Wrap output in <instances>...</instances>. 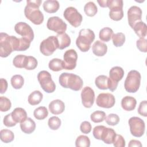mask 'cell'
Segmentation results:
<instances>
[{"instance_id":"obj_47","label":"cell","mask_w":147,"mask_h":147,"mask_svg":"<svg viewBox=\"0 0 147 147\" xmlns=\"http://www.w3.org/2000/svg\"><path fill=\"white\" fill-rule=\"evenodd\" d=\"M91 125L88 121H83L80 126V131L84 134H88L91 131Z\"/></svg>"},{"instance_id":"obj_46","label":"cell","mask_w":147,"mask_h":147,"mask_svg":"<svg viewBox=\"0 0 147 147\" xmlns=\"http://www.w3.org/2000/svg\"><path fill=\"white\" fill-rule=\"evenodd\" d=\"M3 122L4 125L6 127H13L16 126L17 123L13 119L11 113L8 114L4 117Z\"/></svg>"},{"instance_id":"obj_40","label":"cell","mask_w":147,"mask_h":147,"mask_svg":"<svg viewBox=\"0 0 147 147\" xmlns=\"http://www.w3.org/2000/svg\"><path fill=\"white\" fill-rule=\"evenodd\" d=\"M11 107V103L9 99L5 96L0 97V110L2 112L7 111Z\"/></svg>"},{"instance_id":"obj_21","label":"cell","mask_w":147,"mask_h":147,"mask_svg":"<svg viewBox=\"0 0 147 147\" xmlns=\"http://www.w3.org/2000/svg\"><path fill=\"white\" fill-rule=\"evenodd\" d=\"M137 100L136 99L130 96H124L121 100V106L124 110L132 111L136 106Z\"/></svg>"},{"instance_id":"obj_44","label":"cell","mask_w":147,"mask_h":147,"mask_svg":"<svg viewBox=\"0 0 147 147\" xmlns=\"http://www.w3.org/2000/svg\"><path fill=\"white\" fill-rule=\"evenodd\" d=\"M137 48L142 52L146 53L147 52V40L144 38H140L136 42Z\"/></svg>"},{"instance_id":"obj_17","label":"cell","mask_w":147,"mask_h":147,"mask_svg":"<svg viewBox=\"0 0 147 147\" xmlns=\"http://www.w3.org/2000/svg\"><path fill=\"white\" fill-rule=\"evenodd\" d=\"M124 75V70L119 66L113 67L109 71V78L114 82L118 83Z\"/></svg>"},{"instance_id":"obj_27","label":"cell","mask_w":147,"mask_h":147,"mask_svg":"<svg viewBox=\"0 0 147 147\" xmlns=\"http://www.w3.org/2000/svg\"><path fill=\"white\" fill-rule=\"evenodd\" d=\"M95 84L100 90H107L109 87V77L103 75H99L96 78Z\"/></svg>"},{"instance_id":"obj_6","label":"cell","mask_w":147,"mask_h":147,"mask_svg":"<svg viewBox=\"0 0 147 147\" xmlns=\"http://www.w3.org/2000/svg\"><path fill=\"white\" fill-rule=\"evenodd\" d=\"M58 48L59 45L56 37L51 36L41 41L40 45V51L42 55L48 56L52 55Z\"/></svg>"},{"instance_id":"obj_33","label":"cell","mask_w":147,"mask_h":147,"mask_svg":"<svg viewBox=\"0 0 147 147\" xmlns=\"http://www.w3.org/2000/svg\"><path fill=\"white\" fill-rule=\"evenodd\" d=\"M33 115L37 119L42 120L48 115V111L45 106H40L34 110Z\"/></svg>"},{"instance_id":"obj_48","label":"cell","mask_w":147,"mask_h":147,"mask_svg":"<svg viewBox=\"0 0 147 147\" xmlns=\"http://www.w3.org/2000/svg\"><path fill=\"white\" fill-rule=\"evenodd\" d=\"M105 126L103 125H99L95 126L92 131V134L95 138L100 140L102 133L103 132Z\"/></svg>"},{"instance_id":"obj_49","label":"cell","mask_w":147,"mask_h":147,"mask_svg":"<svg viewBox=\"0 0 147 147\" xmlns=\"http://www.w3.org/2000/svg\"><path fill=\"white\" fill-rule=\"evenodd\" d=\"M146 106L147 102L146 100H144L140 102L139 107L138 108V113L140 115L146 117L147 116L146 114Z\"/></svg>"},{"instance_id":"obj_3","label":"cell","mask_w":147,"mask_h":147,"mask_svg":"<svg viewBox=\"0 0 147 147\" xmlns=\"http://www.w3.org/2000/svg\"><path fill=\"white\" fill-rule=\"evenodd\" d=\"M95 37V33L92 30L82 29L79 31V36L76 40V46L82 52H87L91 48V44Z\"/></svg>"},{"instance_id":"obj_29","label":"cell","mask_w":147,"mask_h":147,"mask_svg":"<svg viewBox=\"0 0 147 147\" xmlns=\"http://www.w3.org/2000/svg\"><path fill=\"white\" fill-rule=\"evenodd\" d=\"M63 61L60 59L53 58L50 60L48 64V67L50 69L53 71L57 72L63 69Z\"/></svg>"},{"instance_id":"obj_7","label":"cell","mask_w":147,"mask_h":147,"mask_svg":"<svg viewBox=\"0 0 147 147\" xmlns=\"http://www.w3.org/2000/svg\"><path fill=\"white\" fill-rule=\"evenodd\" d=\"M128 122L132 136L136 137H141L144 135L145 125L144 121L141 118L137 117H133L129 119Z\"/></svg>"},{"instance_id":"obj_14","label":"cell","mask_w":147,"mask_h":147,"mask_svg":"<svg viewBox=\"0 0 147 147\" xmlns=\"http://www.w3.org/2000/svg\"><path fill=\"white\" fill-rule=\"evenodd\" d=\"M81 98L82 104L85 107H91L95 100L94 91L88 86L84 87L81 92Z\"/></svg>"},{"instance_id":"obj_24","label":"cell","mask_w":147,"mask_h":147,"mask_svg":"<svg viewBox=\"0 0 147 147\" xmlns=\"http://www.w3.org/2000/svg\"><path fill=\"white\" fill-rule=\"evenodd\" d=\"M56 37L57 39V42L59 45L58 49L62 50L67 48L68 46L70 45L71 38L66 33L57 34L56 36Z\"/></svg>"},{"instance_id":"obj_31","label":"cell","mask_w":147,"mask_h":147,"mask_svg":"<svg viewBox=\"0 0 147 147\" xmlns=\"http://www.w3.org/2000/svg\"><path fill=\"white\" fill-rule=\"evenodd\" d=\"M84 11L87 16L93 17L96 14L98 11V8L96 5L93 2L90 1L86 3L84 5Z\"/></svg>"},{"instance_id":"obj_26","label":"cell","mask_w":147,"mask_h":147,"mask_svg":"<svg viewBox=\"0 0 147 147\" xmlns=\"http://www.w3.org/2000/svg\"><path fill=\"white\" fill-rule=\"evenodd\" d=\"M43 98V94L38 90H36L32 92L28 96V103L32 105H37L39 104Z\"/></svg>"},{"instance_id":"obj_42","label":"cell","mask_w":147,"mask_h":147,"mask_svg":"<svg viewBox=\"0 0 147 147\" xmlns=\"http://www.w3.org/2000/svg\"><path fill=\"white\" fill-rule=\"evenodd\" d=\"M109 17L114 21H118L121 20L123 17V9L113 10L109 11Z\"/></svg>"},{"instance_id":"obj_32","label":"cell","mask_w":147,"mask_h":147,"mask_svg":"<svg viewBox=\"0 0 147 147\" xmlns=\"http://www.w3.org/2000/svg\"><path fill=\"white\" fill-rule=\"evenodd\" d=\"M11 84L14 89H20L24 85V79L21 75H13L10 80Z\"/></svg>"},{"instance_id":"obj_41","label":"cell","mask_w":147,"mask_h":147,"mask_svg":"<svg viewBox=\"0 0 147 147\" xmlns=\"http://www.w3.org/2000/svg\"><path fill=\"white\" fill-rule=\"evenodd\" d=\"M123 6L122 0H107V7L110 10L123 9Z\"/></svg>"},{"instance_id":"obj_9","label":"cell","mask_w":147,"mask_h":147,"mask_svg":"<svg viewBox=\"0 0 147 147\" xmlns=\"http://www.w3.org/2000/svg\"><path fill=\"white\" fill-rule=\"evenodd\" d=\"M14 51L11 36L6 33H0V56L1 57H6Z\"/></svg>"},{"instance_id":"obj_18","label":"cell","mask_w":147,"mask_h":147,"mask_svg":"<svg viewBox=\"0 0 147 147\" xmlns=\"http://www.w3.org/2000/svg\"><path fill=\"white\" fill-rule=\"evenodd\" d=\"M115 136L116 133L113 129L105 126L102 133L100 140L103 141L105 144H113Z\"/></svg>"},{"instance_id":"obj_30","label":"cell","mask_w":147,"mask_h":147,"mask_svg":"<svg viewBox=\"0 0 147 147\" xmlns=\"http://www.w3.org/2000/svg\"><path fill=\"white\" fill-rule=\"evenodd\" d=\"M0 138L5 143H9L14 140V135L12 131L9 129H2L0 131Z\"/></svg>"},{"instance_id":"obj_19","label":"cell","mask_w":147,"mask_h":147,"mask_svg":"<svg viewBox=\"0 0 147 147\" xmlns=\"http://www.w3.org/2000/svg\"><path fill=\"white\" fill-rule=\"evenodd\" d=\"M20 128L22 131L26 134L33 133L36 129V123L30 118H26L20 123Z\"/></svg>"},{"instance_id":"obj_16","label":"cell","mask_w":147,"mask_h":147,"mask_svg":"<svg viewBox=\"0 0 147 147\" xmlns=\"http://www.w3.org/2000/svg\"><path fill=\"white\" fill-rule=\"evenodd\" d=\"M48 107L52 114L57 115L63 113L65 109V104L60 99H55L50 102Z\"/></svg>"},{"instance_id":"obj_4","label":"cell","mask_w":147,"mask_h":147,"mask_svg":"<svg viewBox=\"0 0 147 147\" xmlns=\"http://www.w3.org/2000/svg\"><path fill=\"white\" fill-rule=\"evenodd\" d=\"M141 79V74L138 71L131 70L129 71L124 83L125 90L130 93L137 92L140 86Z\"/></svg>"},{"instance_id":"obj_1","label":"cell","mask_w":147,"mask_h":147,"mask_svg":"<svg viewBox=\"0 0 147 147\" xmlns=\"http://www.w3.org/2000/svg\"><path fill=\"white\" fill-rule=\"evenodd\" d=\"M41 2V0H27L24 9L25 17L35 25H40L44 21V15L39 9Z\"/></svg>"},{"instance_id":"obj_13","label":"cell","mask_w":147,"mask_h":147,"mask_svg":"<svg viewBox=\"0 0 147 147\" xmlns=\"http://www.w3.org/2000/svg\"><path fill=\"white\" fill-rule=\"evenodd\" d=\"M115 103V97L110 93H100L98 95L96 100L97 106L106 109L113 107Z\"/></svg>"},{"instance_id":"obj_12","label":"cell","mask_w":147,"mask_h":147,"mask_svg":"<svg viewBox=\"0 0 147 147\" xmlns=\"http://www.w3.org/2000/svg\"><path fill=\"white\" fill-rule=\"evenodd\" d=\"M15 32L22 37L29 40L31 42L34 39V33L32 28L28 24L24 22H19L14 26Z\"/></svg>"},{"instance_id":"obj_20","label":"cell","mask_w":147,"mask_h":147,"mask_svg":"<svg viewBox=\"0 0 147 147\" xmlns=\"http://www.w3.org/2000/svg\"><path fill=\"white\" fill-rule=\"evenodd\" d=\"M93 53L97 56H104L107 51V46L99 40H96L92 46Z\"/></svg>"},{"instance_id":"obj_43","label":"cell","mask_w":147,"mask_h":147,"mask_svg":"<svg viewBox=\"0 0 147 147\" xmlns=\"http://www.w3.org/2000/svg\"><path fill=\"white\" fill-rule=\"evenodd\" d=\"M105 120L106 121L107 124H108L109 125L115 126L119 123V117L117 114L111 113L109 114L107 117H106Z\"/></svg>"},{"instance_id":"obj_36","label":"cell","mask_w":147,"mask_h":147,"mask_svg":"<svg viewBox=\"0 0 147 147\" xmlns=\"http://www.w3.org/2000/svg\"><path fill=\"white\" fill-rule=\"evenodd\" d=\"M75 146L76 147H89L90 146V138L84 135L78 136L75 141Z\"/></svg>"},{"instance_id":"obj_2","label":"cell","mask_w":147,"mask_h":147,"mask_svg":"<svg viewBox=\"0 0 147 147\" xmlns=\"http://www.w3.org/2000/svg\"><path fill=\"white\" fill-rule=\"evenodd\" d=\"M59 82L63 87L75 91L81 90L83 85V80L79 76L68 72L62 73L59 76Z\"/></svg>"},{"instance_id":"obj_51","label":"cell","mask_w":147,"mask_h":147,"mask_svg":"<svg viewBox=\"0 0 147 147\" xmlns=\"http://www.w3.org/2000/svg\"><path fill=\"white\" fill-rule=\"evenodd\" d=\"M128 146L129 147H134V146H137V147H141L142 144L140 141L136 140H131L130 141Z\"/></svg>"},{"instance_id":"obj_10","label":"cell","mask_w":147,"mask_h":147,"mask_svg":"<svg viewBox=\"0 0 147 147\" xmlns=\"http://www.w3.org/2000/svg\"><path fill=\"white\" fill-rule=\"evenodd\" d=\"M47 27L49 30H52L57 34L65 33L67 25L65 22L59 17H49L47 21Z\"/></svg>"},{"instance_id":"obj_5","label":"cell","mask_w":147,"mask_h":147,"mask_svg":"<svg viewBox=\"0 0 147 147\" xmlns=\"http://www.w3.org/2000/svg\"><path fill=\"white\" fill-rule=\"evenodd\" d=\"M38 81L42 90L47 93H52L55 91L56 85L52 80L51 74L45 70L38 72Z\"/></svg>"},{"instance_id":"obj_34","label":"cell","mask_w":147,"mask_h":147,"mask_svg":"<svg viewBox=\"0 0 147 147\" xmlns=\"http://www.w3.org/2000/svg\"><path fill=\"white\" fill-rule=\"evenodd\" d=\"M112 40L114 45L116 47H120L123 45L125 41V36L123 33H117L113 34Z\"/></svg>"},{"instance_id":"obj_23","label":"cell","mask_w":147,"mask_h":147,"mask_svg":"<svg viewBox=\"0 0 147 147\" xmlns=\"http://www.w3.org/2000/svg\"><path fill=\"white\" fill-rule=\"evenodd\" d=\"M14 121L16 123H21L27 118V113L25 109L21 107H17L11 113Z\"/></svg>"},{"instance_id":"obj_35","label":"cell","mask_w":147,"mask_h":147,"mask_svg":"<svg viewBox=\"0 0 147 147\" xmlns=\"http://www.w3.org/2000/svg\"><path fill=\"white\" fill-rule=\"evenodd\" d=\"M27 56L24 55H18L15 56L13 60V64L16 67L18 68H22L25 67V63L26 61Z\"/></svg>"},{"instance_id":"obj_8","label":"cell","mask_w":147,"mask_h":147,"mask_svg":"<svg viewBox=\"0 0 147 147\" xmlns=\"http://www.w3.org/2000/svg\"><path fill=\"white\" fill-rule=\"evenodd\" d=\"M65 19L74 27L76 28L81 25L83 17L75 7L70 6L67 7L63 13Z\"/></svg>"},{"instance_id":"obj_25","label":"cell","mask_w":147,"mask_h":147,"mask_svg":"<svg viewBox=\"0 0 147 147\" xmlns=\"http://www.w3.org/2000/svg\"><path fill=\"white\" fill-rule=\"evenodd\" d=\"M132 29L140 38H144L146 35L147 26L146 24L142 21L136 22Z\"/></svg>"},{"instance_id":"obj_50","label":"cell","mask_w":147,"mask_h":147,"mask_svg":"<svg viewBox=\"0 0 147 147\" xmlns=\"http://www.w3.org/2000/svg\"><path fill=\"white\" fill-rule=\"evenodd\" d=\"M1 89H0V93L3 94L5 93L7 89V82L6 79L1 78Z\"/></svg>"},{"instance_id":"obj_39","label":"cell","mask_w":147,"mask_h":147,"mask_svg":"<svg viewBox=\"0 0 147 147\" xmlns=\"http://www.w3.org/2000/svg\"><path fill=\"white\" fill-rule=\"evenodd\" d=\"M38 64L37 59L32 56H27L25 68L27 70H33L35 69Z\"/></svg>"},{"instance_id":"obj_37","label":"cell","mask_w":147,"mask_h":147,"mask_svg":"<svg viewBox=\"0 0 147 147\" xmlns=\"http://www.w3.org/2000/svg\"><path fill=\"white\" fill-rule=\"evenodd\" d=\"M90 118L94 123H99L105 119L106 113L103 111H95L91 114Z\"/></svg>"},{"instance_id":"obj_52","label":"cell","mask_w":147,"mask_h":147,"mask_svg":"<svg viewBox=\"0 0 147 147\" xmlns=\"http://www.w3.org/2000/svg\"><path fill=\"white\" fill-rule=\"evenodd\" d=\"M99 6L102 7H107V0L106 1H97Z\"/></svg>"},{"instance_id":"obj_22","label":"cell","mask_w":147,"mask_h":147,"mask_svg":"<svg viewBox=\"0 0 147 147\" xmlns=\"http://www.w3.org/2000/svg\"><path fill=\"white\" fill-rule=\"evenodd\" d=\"M60 4L56 0H47L43 3V9L48 13H55L59 10Z\"/></svg>"},{"instance_id":"obj_38","label":"cell","mask_w":147,"mask_h":147,"mask_svg":"<svg viewBox=\"0 0 147 147\" xmlns=\"http://www.w3.org/2000/svg\"><path fill=\"white\" fill-rule=\"evenodd\" d=\"M61 120L60 119L56 116H53L49 118L48 122V125L49 127L53 130H57L60 126H61Z\"/></svg>"},{"instance_id":"obj_11","label":"cell","mask_w":147,"mask_h":147,"mask_svg":"<svg viewBox=\"0 0 147 147\" xmlns=\"http://www.w3.org/2000/svg\"><path fill=\"white\" fill-rule=\"evenodd\" d=\"M78 54L75 50L71 49L65 51L63 56V68L67 70H72L76 66Z\"/></svg>"},{"instance_id":"obj_45","label":"cell","mask_w":147,"mask_h":147,"mask_svg":"<svg viewBox=\"0 0 147 147\" xmlns=\"http://www.w3.org/2000/svg\"><path fill=\"white\" fill-rule=\"evenodd\" d=\"M113 145L115 147H125L126 145L125 140L122 136L120 134H117L113 142Z\"/></svg>"},{"instance_id":"obj_15","label":"cell","mask_w":147,"mask_h":147,"mask_svg":"<svg viewBox=\"0 0 147 147\" xmlns=\"http://www.w3.org/2000/svg\"><path fill=\"white\" fill-rule=\"evenodd\" d=\"M142 13V12L141 8L137 6H132L128 9V23L131 28H133L134 25L136 22L141 21Z\"/></svg>"},{"instance_id":"obj_28","label":"cell","mask_w":147,"mask_h":147,"mask_svg":"<svg viewBox=\"0 0 147 147\" xmlns=\"http://www.w3.org/2000/svg\"><path fill=\"white\" fill-rule=\"evenodd\" d=\"M113 30L109 27H105L102 28L99 31V37L102 41H109L113 34Z\"/></svg>"}]
</instances>
